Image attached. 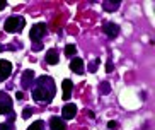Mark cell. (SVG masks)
Returning <instances> with one entry per match:
<instances>
[{"mask_svg":"<svg viewBox=\"0 0 155 130\" xmlns=\"http://www.w3.org/2000/svg\"><path fill=\"white\" fill-rule=\"evenodd\" d=\"M12 74V63L9 60H0V82H4Z\"/></svg>","mask_w":155,"mask_h":130,"instance_id":"4","label":"cell"},{"mask_svg":"<svg viewBox=\"0 0 155 130\" xmlns=\"http://www.w3.org/2000/svg\"><path fill=\"white\" fill-rule=\"evenodd\" d=\"M26 26V21L21 15H10L7 21H5V31L7 32H17Z\"/></svg>","mask_w":155,"mask_h":130,"instance_id":"1","label":"cell"},{"mask_svg":"<svg viewBox=\"0 0 155 130\" xmlns=\"http://www.w3.org/2000/svg\"><path fill=\"white\" fill-rule=\"evenodd\" d=\"M102 31H104L109 38H116L119 34V26L118 24H114V22H104Z\"/></svg>","mask_w":155,"mask_h":130,"instance_id":"5","label":"cell"},{"mask_svg":"<svg viewBox=\"0 0 155 130\" xmlns=\"http://www.w3.org/2000/svg\"><path fill=\"white\" fill-rule=\"evenodd\" d=\"M46 63H50V65L58 63V53H56V50H48L46 51Z\"/></svg>","mask_w":155,"mask_h":130,"instance_id":"10","label":"cell"},{"mask_svg":"<svg viewBox=\"0 0 155 130\" xmlns=\"http://www.w3.org/2000/svg\"><path fill=\"white\" fill-rule=\"evenodd\" d=\"M75 53H77V46H75V45H72V43H70V45H67V46H65V55H67V56H73Z\"/></svg>","mask_w":155,"mask_h":130,"instance_id":"12","label":"cell"},{"mask_svg":"<svg viewBox=\"0 0 155 130\" xmlns=\"http://www.w3.org/2000/svg\"><path fill=\"white\" fill-rule=\"evenodd\" d=\"M28 130H45V121H41V120L32 121V125H29Z\"/></svg>","mask_w":155,"mask_h":130,"instance_id":"11","label":"cell"},{"mask_svg":"<svg viewBox=\"0 0 155 130\" xmlns=\"http://www.w3.org/2000/svg\"><path fill=\"white\" fill-rule=\"evenodd\" d=\"M31 115H32V110H31V108H26V110L22 111V118H29Z\"/></svg>","mask_w":155,"mask_h":130,"instance_id":"16","label":"cell"},{"mask_svg":"<svg viewBox=\"0 0 155 130\" xmlns=\"http://www.w3.org/2000/svg\"><path fill=\"white\" fill-rule=\"evenodd\" d=\"M15 98H17V99H22V98H24V94L21 93V91H17V93H15Z\"/></svg>","mask_w":155,"mask_h":130,"instance_id":"21","label":"cell"},{"mask_svg":"<svg viewBox=\"0 0 155 130\" xmlns=\"http://www.w3.org/2000/svg\"><path fill=\"white\" fill-rule=\"evenodd\" d=\"M113 69H114V67H113V62L107 60V62H106V72L109 74V72H113Z\"/></svg>","mask_w":155,"mask_h":130,"instance_id":"17","label":"cell"},{"mask_svg":"<svg viewBox=\"0 0 155 130\" xmlns=\"http://www.w3.org/2000/svg\"><path fill=\"white\" fill-rule=\"evenodd\" d=\"M70 70L75 74H84V60L82 58H73L70 62Z\"/></svg>","mask_w":155,"mask_h":130,"instance_id":"8","label":"cell"},{"mask_svg":"<svg viewBox=\"0 0 155 130\" xmlns=\"http://www.w3.org/2000/svg\"><path fill=\"white\" fill-rule=\"evenodd\" d=\"M32 77H34V72H32V70H26V72H24V86H28V82Z\"/></svg>","mask_w":155,"mask_h":130,"instance_id":"13","label":"cell"},{"mask_svg":"<svg viewBox=\"0 0 155 130\" xmlns=\"http://www.w3.org/2000/svg\"><path fill=\"white\" fill-rule=\"evenodd\" d=\"M45 34H46V24L45 22H36L31 28V31H29V38H31V41H39Z\"/></svg>","mask_w":155,"mask_h":130,"instance_id":"2","label":"cell"},{"mask_svg":"<svg viewBox=\"0 0 155 130\" xmlns=\"http://www.w3.org/2000/svg\"><path fill=\"white\" fill-rule=\"evenodd\" d=\"M109 91H111V86L107 82H101V93L102 94H109Z\"/></svg>","mask_w":155,"mask_h":130,"instance_id":"14","label":"cell"},{"mask_svg":"<svg viewBox=\"0 0 155 130\" xmlns=\"http://www.w3.org/2000/svg\"><path fill=\"white\" fill-rule=\"evenodd\" d=\"M99 62H101V60H94V62L91 63V67H89V70H91V72H96V70H97V65H99Z\"/></svg>","mask_w":155,"mask_h":130,"instance_id":"15","label":"cell"},{"mask_svg":"<svg viewBox=\"0 0 155 130\" xmlns=\"http://www.w3.org/2000/svg\"><path fill=\"white\" fill-rule=\"evenodd\" d=\"M0 130H14L10 127V123H0Z\"/></svg>","mask_w":155,"mask_h":130,"instance_id":"18","label":"cell"},{"mask_svg":"<svg viewBox=\"0 0 155 130\" xmlns=\"http://www.w3.org/2000/svg\"><path fill=\"white\" fill-rule=\"evenodd\" d=\"M0 51H2V45H0Z\"/></svg>","mask_w":155,"mask_h":130,"instance_id":"22","label":"cell"},{"mask_svg":"<svg viewBox=\"0 0 155 130\" xmlns=\"http://www.w3.org/2000/svg\"><path fill=\"white\" fill-rule=\"evenodd\" d=\"M75 115H77L75 104H65L63 110H61V118H65V120H72V118H75Z\"/></svg>","mask_w":155,"mask_h":130,"instance_id":"6","label":"cell"},{"mask_svg":"<svg viewBox=\"0 0 155 130\" xmlns=\"http://www.w3.org/2000/svg\"><path fill=\"white\" fill-rule=\"evenodd\" d=\"M50 127H51V130H67L65 121L60 120L58 116H53V118L50 120Z\"/></svg>","mask_w":155,"mask_h":130,"instance_id":"9","label":"cell"},{"mask_svg":"<svg viewBox=\"0 0 155 130\" xmlns=\"http://www.w3.org/2000/svg\"><path fill=\"white\" fill-rule=\"evenodd\" d=\"M12 111V101L10 98L5 93H0V115H5V113Z\"/></svg>","mask_w":155,"mask_h":130,"instance_id":"3","label":"cell"},{"mask_svg":"<svg viewBox=\"0 0 155 130\" xmlns=\"http://www.w3.org/2000/svg\"><path fill=\"white\" fill-rule=\"evenodd\" d=\"M5 7H7V2H5V0H0V10L5 9Z\"/></svg>","mask_w":155,"mask_h":130,"instance_id":"20","label":"cell"},{"mask_svg":"<svg viewBox=\"0 0 155 130\" xmlns=\"http://www.w3.org/2000/svg\"><path fill=\"white\" fill-rule=\"evenodd\" d=\"M107 128H118V123H116V121H109V123H107Z\"/></svg>","mask_w":155,"mask_h":130,"instance_id":"19","label":"cell"},{"mask_svg":"<svg viewBox=\"0 0 155 130\" xmlns=\"http://www.w3.org/2000/svg\"><path fill=\"white\" fill-rule=\"evenodd\" d=\"M61 89H63V99L65 101H68L70 98H72V91H73V82L70 79H65L61 82Z\"/></svg>","mask_w":155,"mask_h":130,"instance_id":"7","label":"cell"}]
</instances>
